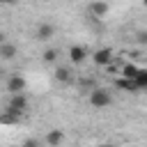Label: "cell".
Masks as SVG:
<instances>
[{
  "instance_id": "obj_2",
  "label": "cell",
  "mask_w": 147,
  "mask_h": 147,
  "mask_svg": "<svg viewBox=\"0 0 147 147\" xmlns=\"http://www.w3.org/2000/svg\"><path fill=\"white\" fill-rule=\"evenodd\" d=\"M25 108H28V99H25L23 94H14V96L9 99V106H7V113H11L14 117H18L21 113H25Z\"/></svg>"
},
{
  "instance_id": "obj_4",
  "label": "cell",
  "mask_w": 147,
  "mask_h": 147,
  "mask_svg": "<svg viewBox=\"0 0 147 147\" xmlns=\"http://www.w3.org/2000/svg\"><path fill=\"white\" fill-rule=\"evenodd\" d=\"M92 60H94L99 67H110V62H113V51H110V48H99V51L92 55Z\"/></svg>"
},
{
  "instance_id": "obj_20",
  "label": "cell",
  "mask_w": 147,
  "mask_h": 147,
  "mask_svg": "<svg viewBox=\"0 0 147 147\" xmlns=\"http://www.w3.org/2000/svg\"><path fill=\"white\" fill-rule=\"evenodd\" d=\"M0 74H2V71H0Z\"/></svg>"
},
{
  "instance_id": "obj_12",
  "label": "cell",
  "mask_w": 147,
  "mask_h": 147,
  "mask_svg": "<svg viewBox=\"0 0 147 147\" xmlns=\"http://www.w3.org/2000/svg\"><path fill=\"white\" fill-rule=\"evenodd\" d=\"M133 83L138 85V90H147V69H138L136 80H133Z\"/></svg>"
},
{
  "instance_id": "obj_7",
  "label": "cell",
  "mask_w": 147,
  "mask_h": 147,
  "mask_svg": "<svg viewBox=\"0 0 147 147\" xmlns=\"http://www.w3.org/2000/svg\"><path fill=\"white\" fill-rule=\"evenodd\" d=\"M69 57H71V62L80 64V62L87 57V51H85V46H71V48H69Z\"/></svg>"
},
{
  "instance_id": "obj_1",
  "label": "cell",
  "mask_w": 147,
  "mask_h": 147,
  "mask_svg": "<svg viewBox=\"0 0 147 147\" xmlns=\"http://www.w3.org/2000/svg\"><path fill=\"white\" fill-rule=\"evenodd\" d=\"M110 103H113V96H110L108 90L96 87V90L90 92V106H94V108H106V106H110Z\"/></svg>"
},
{
  "instance_id": "obj_9",
  "label": "cell",
  "mask_w": 147,
  "mask_h": 147,
  "mask_svg": "<svg viewBox=\"0 0 147 147\" xmlns=\"http://www.w3.org/2000/svg\"><path fill=\"white\" fill-rule=\"evenodd\" d=\"M16 55H18V48H16L14 44H7V41H5V44L0 46V57H2V60H14Z\"/></svg>"
},
{
  "instance_id": "obj_6",
  "label": "cell",
  "mask_w": 147,
  "mask_h": 147,
  "mask_svg": "<svg viewBox=\"0 0 147 147\" xmlns=\"http://www.w3.org/2000/svg\"><path fill=\"white\" fill-rule=\"evenodd\" d=\"M87 9H90V14H92V16L101 18V16H106V14L110 11V5H108V2H92Z\"/></svg>"
},
{
  "instance_id": "obj_18",
  "label": "cell",
  "mask_w": 147,
  "mask_h": 147,
  "mask_svg": "<svg viewBox=\"0 0 147 147\" xmlns=\"http://www.w3.org/2000/svg\"><path fill=\"white\" fill-rule=\"evenodd\" d=\"M2 44H5V32L0 30V46H2Z\"/></svg>"
},
{
  "instance_id": "obj_10",
  "label": "cell",
  "mask_w": 147,
  "mask_h": 147,
  "mask_svg": "<svg viewBox=\"0 0 147 147\" xmlns=\"http://www.w3.org/2000/svg\"><path fill=\"white\" fill-rule=\"evenodd\" d=\"M55 80H57V83H69V80H71L69 67H57V69H55Z\"/></svg>"
},
{
  "instance_id": "obj_15",
  "label": "cell",
  "mask_w": 147,
  "mask_h": 147,
  "mask_svg": "<svg viewBox=\"0 0 147 147\" xmlns=\"http://www.w3.org/2000/svg\"><path fill=\"white\" fill-rule=\"evenodd\" d=\"M0 122L2 124H14V122H18V117H14L11 113H5V115H0Z\"/></svg>"
},
{
  "instance_id": "obj_11",
  "label": "cell",
  "mask_w": 147,
  "mask_h": 147,
  "mask_svg": "<svg viewBox=\"0 0 147 147\" xmlns=\"http://www.w3.org/2000/svg\"><path fill=\"white\" fill-rule=\"evenodd\" d=\"M136 74H138V67H136V64H124V67H122L124 80H136Z\"/></svg>"
},
{
  "instance_id": "obj_16",
  "label": "cell",
  "mask_w": 147,
  "mask_h": 147,
  "mask_svg": "<svg viewBox=\"0 0 147 147\" xmlns=\"http://www.w3.org/2000/svg\"><path fill=\"white\" fill-rule=\"evenodd\" d=\"M23 147H39V142H37L34 138H28V140L23 142Z\"/></svg>"
},
{
  "instance_id": "obj_17",
  "label": "cell",
  "mask_w": 147,
  "mask_h": 147,
  "mask_svg": "<svg viewBox=\"0 0 147 147\" xmlns=\"http://www.w3.org/2000/svg\"><path fill=\"white\" fill-rule=\"evenodd\" d=\"M138 41H140V44H147V32H140V34H138Z\"/></svg>"
},
{
  "instance_id": "obj_14",
  "label": "cell",
  "mask_w": 147,
  "mask_h": 147,
  "mask_svg": "<svg viewBox=\"0 0 147 147\" xmlns=\"http://www.w3.org/2000/svg\"><path fill=\"white\" fill-rule=\"evenodd\" d=\"M117 85H119L122 90H129V92H138V85H136L133 80H124V78H122V80H117Z\"/></svg>"
},
{
  "instance_id": "obj_19",
  "label": "cell",
  "mask_w": 147,
  "mask_h": 147,
  "mask_svg": "<svg viewBox=\"0 0 147 147\" xmlns=\"http://www.w3.org/2000/svg\"><path fill=\"white\" fill-rule=\"evenodd\" d=\"M99 147H115V145H108V142H106V145H99Z\"/></svg>"
},
{
  "instance_id": "obj_3",
  "label": "cell",
  "mask_w": 147,
  "mask_h": 147,
  "mask_svg": "<svg viewBox=\"0 0 147 147\" xmlns=\"http://www.w3.org/2000/svg\"><path fill=\"white\" fill-rule=\"evenodd\" d=\"M7 90L11 92V96H14V94H23V90H25V78L18 76V74L9 76V80H7Z\"/></svg>"
},
{
  "instance_id": "obj_13",
  "label": "cell",
  "mask_w": 147,
  "mask_h": 147,
  "mask_svg": "<svg viewBox=\"0 0 147 147\" xmlns=\"http://www.w3.org/2000/svg\"><path fill=\"white\" fill-rule=\"evenodd\" d=\"M55 60H57V48H46V51H44V62L51 64V62H55Z\"/></svg>"
},
{
  "instance_id": "obj_5",
  "label": "cell",
  "mask_w": 147,
  "mask_h": 147,
  "mask_svg": "<svg viewBox=\"0 0 147 147\" xmlns=\"http://www.w3.org/2000/svg\"><path fill=\"white\" fill-rule=\"evenodd\" d=\"M53 34H55V25H51V23H41L37 28V39L39 41H48Z\"/></svg>"
},
{
  "instance_id": "obj_8",
  "label": "cell",
  "mask_w": 147,
  "mask_h": 147,
  "mask_svg": "<svg viewBox=\"0 0 147 147\" xmlns=\"http://www.w3.org/2000/svg\"><path fill=\"white\" fill-rule=\"evenodd\" d=\"M62 140H64V133H62L60 129H53V131L46 133V145H48V147H57Z\"/></svg>"
}]
</instances>
